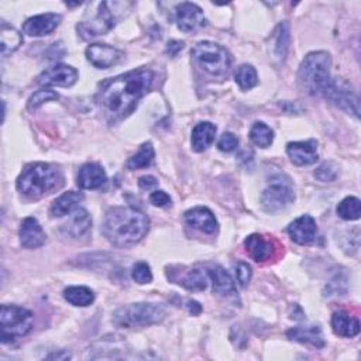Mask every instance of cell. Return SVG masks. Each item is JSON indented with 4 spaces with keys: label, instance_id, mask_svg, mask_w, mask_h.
<instances>
[{
    "label": "cell",
    "instance_id": "cell-1",
    "mask_svg": "<svg viewBox=\"0 0 361 361\" xmlns=\"http://www.w3.org/2000/svg\"><path fill=\"white\" fill-rule=\"evenodd\" d=\"M152 71L140 68L103 82L96 100L111 120H122L131 115L140 99L151 89Z\"/></svg>",
    "mask_w": 361,
    "mask_h": 361
},
{
    "label": "cell",
    "instance_id": "cell-2",
    "mask_svg": "<svg viewBox=\"0 0 361 361\" xmlns=\"http://www.w3.org/2000/svg\"><path fill=\"white\" fill-rule=\"evenodd\" d=\"M150 229V219L133 208H111L102 223V233L113 246L130 247L143 240Z\"/></svg>",
    "mask_w": 361,
    "mask_h": 361
},
{
    "label": "cell",
    "instance_id": "cell-3",
    "mask_svg": "<svg viewBox=\"0 0 361 361\" xmlns=\"http://www.w3.org/2000/svg\"><path fill=\"white\" fill-rule=\"evenodd\" d=\"M330 67L332 58L326 51H314L307 54L298 72L300 89L311 96L323 95L330 81Z\"/></svg>",
    "mask_w": 361,
    "mask_h": 361
},
{
    "label": "cell",
    "instance_id": "cell-4",
    "mask_svg": "<svg viewBox=\"0 0 361 361\" xmlns=\"http://www.w3.org/2000/svg\"><path fill=\"white\" fill-rule=\"evenodd\" d=\"M63 182L61 173L51 164L35 163L23 170L17 179V189L29 198H41L58 188Z\"/></svg>",
    "mask_w": 361,
    "mask_h": 361
},
{
    "label": "cell",
    "instance_id": "cell-5",
    "mask_svg": "<svg viewBox=\"0 0 361 361\" xmlns=\"http://www.w3.org/2000/svg\"><path fill=\"white\" fill-rule=\"evenodd\" d=\"M166 315L167 312L161 305L138 302L120 306L113 314V323L123 329H140L161 323Z\"/></svg>",
    "mask_w": 361,
    "mask_h": 361
},
{
    "label": "cell",
    "instance_id": "cell-6",
    "mask_svg": "<svg viewBox=\"0 0 361 361\" xmlns=\"http://www.w3.org/2000/svg\"><path fill=\"white\" fill-rule=\"evenodd\" d=\"M191 56L193 61L204 71L211 75L219 77L225 75L232 64L230 54L227 49L219 44L211 41H200L198 42L192 51Z\"/></svg>",
    "mask_w": 361,
    "mask_h": 361
},
{
    "label": "cell",
    "instance_id": "cell-7",
    "mask_svg": "<svg viewBox=\"0 0 361 361\" xmlns=\"http://www.w3.org/2000/svg\"><path fill=\"white\" fill-rule=\"evenodd\" d=\"M34 323V316L26 307L16 305H2L0 307V329H2V343H10L24 337Z\"/></svg>",
    "mask_w": 361,
    "mask_h": 361
},
{
    "label": "cell",
    "instance_id": "cell-8",
    "mask_svg": "<svg viewBox=\"0 0 361 361\" xmlns=\"http://www.w3.org/2000/svg\"><path fill=\"white\" fill-rule=\"evenodd\" d=\"M119 2L109 3V2H100L97 3V12L89 17V20H83L78 24V33L82 35V38H93L97 35L106 34L111 31L118 20L116 8Z\"/></svg>",
    "mask_w": 361,
    "mask_h": 361
},
{
    "label": "cell",
    "instance_id": "cell-9",
    "mask_svg": "<svg viewBox=\"0 0 361 361\" xmlns=\"http://www.w3.org/2000/svg\"><path fill=\"white\" fill-rule=\"evenodd\" d=\"M325 97L337 106L339 109L344 111L348 115H353L355 119L360 116V99L353 89V86L343 78H330L325 92Z\"/></svg>",
    "mask_w": 361,
    "mask_h": 361
},
{
    "label": "cell",
    "instance_id": "cell-10",
    "mask_svg": "<svg viewBox=\"0 0 361 361\" xmlns=\"http://www.w3.org/2000/svg\"><path fill=\"white\" fill-rule=\"evenodd\" d=\"M294 199L295 193L291 184L277 179L262 193V206L266 212L277 214L288 208Z\"/></svg>",
    "mask_w": 361,
    "mask_h": 361
},
{
    "label": "cell",
    "instance_id": "cell-11",
    "mask_svg": "<svg viewBox=\"0 0 361 361\" xmlns=\"http://www.w3.org/2000/svg\"><path fill=\"white\" fill-rule=\"evenodd\" d=\"M85 54L88 61L99 70H108L122 60L120 51L108 44H90Z\"/></svg>",
    "mask_w": 361,
    "mask_h": 361
},
{
    "label": "cell",
    "instance_id": "cell-12",
    "mask_svg": "<svg viewBox=\"0 0 361 361\" xmlns=\"http://www.w3.org/2000/svg\"><path fill=\"white\" fill-rule=\"evenodd\" d=\"M78 81V71L70 65H54L37 77V83L42 86H64L70 88Z\"/></svg>",
    "mask_w": 361,
    "mask_h": 361
},
{
    "label": "cell",
    "instance_id": "cell-13",
    "mask_svg": "<svg viewBox=\"0 0 361 361\" xmlns=\"http://www.w3.org/2000/svg\"><path fill=\"white\" fill-rule=\"evenodd\" d=\"M175 22L178 29L184 33H192L200 29L202 26H204L206 23L202 9L195 3H189V2H184L177 6Z\"/></svg>",
    "mask_w": 361,
    "mask_h": 361
},
{
    "label": "cell",
    "instance_id": "cell-14",
    "mask_svg": "<svg viewBox=\"0 0 361 361\" xmlns=\"http://www.w3.org/2000/svg\"><path fill=\"white\" fill-rule=\"evenodd\" d=\"M287 152L291 161L298 167L312 166L318 161V141L307 140V141H295L287 145Z\"/></svg>",
    "mask_w": 361,
    "mask_h": 361
},
{
    "label": "cell",
    "instance_id": "cell-15",
    "mask_svg": "<svg viewBox=\"0 0 361 361\" xmlns=\"http://www.w3.org/2000/svg\"><path fill=\"white\" fill-rule=\"evenodd\" d=\"M61 23V16L56 13H45L30 17L23 24L24 34L30 37H42L53 33Z\"/></svg>",
    "mask_w": 361,
    "mask_h": 361
},
{
    "label": "cell",
    "instance_id": "cell-16",
    "mask_svg": "<svg viewBox=\"0 0 361 361\" xmlns=\"http://www.w3.org/2000/svg\"><path fill=\"white\" fill-rule=\"evenodd\" d=\"M316 233H318L316 222L309 215H303L298 218L288 226V234L296 244L300 246L311 244L315 240Z\"/></svg>",
    "mask_w": 361,
    "mask_h": 361
},
{
    "label": "cell",
    "instance_id": "cell-17",
    "mask_svg": "<svg viewBox=\"0 0 361 361\" xmlns=\"http://www.w3.org/2000/svg\"><path fill=\"white\" fill-rule=\"evenodd\" d=\"M185 222L206 234H214L218 230V220L215 215L208 209L199 206V208H193L185 214Z\"/></svg>",
    "mask_w": 361,
    "mask_h": 361
},
{
    "label": "cell",
    "instance_id": "cell-18",
    "mask_svg": "<svg viewBox=\"0 0 361 361\" xmlns=\"http://www.w3.org/2000/svg\"><path fill=\"white\" fill-rule=\"evenodd\" d=\"M106 181L108 177L105 170L96 163H88L82 166L77 177V184L82 189H99L106 184Z\"/></svg>",
    "mask_w": 361,
    "mask_h": 361
},
{
    "label": "cell",
    "instance_id": "cell-19",
    "mask_svg": "<svg viewBox=\"0 0 361 361\" xmlns=\"http://www.w3.org/2000/svg\"><path fill=\"white\" fill-rule=\"evenodd\" d=\"M20 243L24 248H38L45 243V233L35 218H26L20 226Z\"/></svg>",
    "mask_w": 361,
    "mask_h": 361
},
{
    "label": "cell",
    "instance_id": "cell-20",
    "mask_svg": "<svg viewBox=\"0 0 361 361\" xmlns=\"http://www.w3.org/2000/svg\"><path fill=\"white\" fill-rule=\"evenodd\" d=\"M244 247L251 259L257 263H263L271 259L274 247L271 240L262 234H251L244 240Z\"/></svg>",
    "mask_w": 361,
    "mask_h": 361
},
{
    "label": "cell",
    "instance_id": "cell-21",
    "mask_svg": "<svg viewBox=\"0 0 361 361\" xmlns=\"http://www.w3.org/2000/svg\"><path fill=\"white\" fill-rule=\"evenodd\" d=\"M83 200V195L81 192L70 191L57 198L49 208V214L53 218H63L65 215L74 214L79 203Z\"/></svg>",
    "mask_w": 361,
    "mask_h": 361
},
{
    "label": "cell",
    "instance_id": "cell-22",
    "mask_svg": "<svg viewBox=\"0 0 361 361\" xmlns=\"http://www.w3.org/2000/svg\"><path fill=\"white\" fill-rule=\"evenodd\" d=\"M287 337L289 340L302 343V344H311L314 347L322 348L325 346V339L322 335V330L319 326H298L294 329H289L287 332Z\"/></svg>",
    "mask_w": 361,
    "mask_h": 361
},
{
    "label": "cell",
    "instance_id": "cell-23",
    "mask_svg": "<svg viewBox=\"0 0 361 361\" xmlns=\"http://www.w3.org/2000/svg\"><path fill=\"white\" fill-rule=\"evenodd\" d=\"M92 227V219L85 209H77L70 220L61 227L63 233L72 239H81L89 233Z\"/></svg>",
    "mask_w": 361,
    "mask_h": 361
},
{
    "label": "cell",
    "instance_id": "cell-24",
    "mask_svg": "<svg viewBox=\"0 0 361 361\" xmlns=\"http://www.w3.org/2000/svg\"><path fill=\"white\" fill-rule=\"evenodd\" d=\"M216 131H218L216 126L212 125L211 122L198 123L192 130V137H191L192 148L196 152H202L206 148H209L215 141Z\"/></svg>",
    "mask_w": 361,
    "mask_h": 361
},
{
    "label": "cell",
    "instance_id": "cell-25",
    "mask_svg": "<svg viewBox=\"0 0 361 361\" xmlns=\"http://www.w3.org/2000/svg\"><path fill=\"white\" fill-rule=\"evenodd\" d=\"M332 329L337 336L355 337L360 333V322L347 312L339 311L332 316Z\"/></svg>",
    "mask_w": 361,
    "mask_h": 361
},
{
    "label": "cell",
    "instance_id": "cell-26",
    "mask_svg": "<svg viewBox=\"0 0 361 361\" xmlns=\"http://www.w3.org/2000/svg\"><path fill=\"white\" fill-rule=\"evenodd\" d=\"M208 275L214 284V291L216 294H219L222 296H230V295L236 294L234 282L223 267H220V266L214 267L212 270L208 271Z\"/></svg>",
    "mask_w": 361,
    "mask_h": 361
},
{
    "label": "cell",
    "instance_id": "cell-27",
    "mask_svg": "<svg viewBox=\"0 0 361 361\" xmlns=\"http://www.w3.org/2000/svg\"><path fill=\"white\" fill-rule=\"evenodd\" d=\"M178 278H174V281H177V284L182 285L184 288L189 289V291H203L208 287V278L209 275L204 274L200 270H188L184 271L182 275L178 274Z\"/></svg>",
    "mask_w": 361,
    "mask_h": 361
},
{
    "label": "cell",
    "instance_id": "cell-28",
    "mask_svg": "<svg viewBox=\"0 0 361 361\" xmlns=\"http://www.w3.org/2000/svg\"><path fill=\"white\" fill-rule=\"evenodd\" d=\"M22 42H23L22 34L16 29L3 23L2 30H0V45H2V56L8 57L9 54L15 53V51L22 45Z\"/></svg>",
    "mask_w": 361,
    "mask_h": 361
},
{
    "label": "cell",
    "instance_id": "cell-29",
    "mask_svg": "<svg viewBox=\"0 0 361 361\" xmlns=\"http://www.w3.org/2000/svg\"><path fill=\"white\" fill-rule=\"evenodd\" d=\"M273 40H274V56L284 61L287 54H288V48H289V26L287 22H282L277 26L274 34H273Z\"/></svg>",
    "mask_w": 361,
    "mask_h": 361
},
{
    "label": "cell",
    "instance_id": "cell-30",
    "mask_svg": "<svg viewBox=\"0 0 361 361\" xmlns=\"http://www.w3.org/2000/svg\"><path fill=\"white\" fill-rule=\"evenodd\" d=\"M154 156H156V152H154V147L151 143H144L141 144L140 150L131 156L127 161V167L129 170H141V168H147L151 166V163L154 161Z\"/></svg>",
    "mask_w": 361,
    "mask_h": 361
},
{
    "label": "cell",
    "instance_id": "cell-31",
    "mask_svg": "<svg viewBox=\"0 0 361 361\" xmlns=\"http://www.w3.org/2000/svg\"><path fill=\"white\" fill-rule=\"evenodd\" d=\"M64 298L74 306H89L95 300V294L88 287H70L64 291Z\"/></svg>",
    "mask_w": 361,
    "mask_h": 361
},
{
    "label": "cell",
    "instance_id": "cell-32",
    "mask_svg": "<svg viewBox=\"0 0 361 361\" xmlns=\"http://www.w3.org/2000/svg\"><path fill=\"white\" fill-rule=\"evenodd\" d=\"M250 140L262 148H267L274 141V131L263 122H255L250 130Z\"/></svg>",
    "mask_w": 361,
    "mask_h": 361
},
{
    "label": "cell",
    "instance_id": "cell-33",
    "mask_svg": "<svg viewBox=\"0 0 361 361\" xmlns=\"http://www.w3.org/2000/svg\"><path fill=\"white\" fill-rule=\"evenodd\" d=\"M337 215L343 220H357L361 215V202L355 196H347L337 206Z\"/></svg>",
    "mask_w": 361,
    "mask_h": 361
},
{
    "label": "cell",
    "instance_id": "cell-34",
    "mask_svg": "<svg viewBox=\"0 0 361 361\" xmlns=\"http://www.w3.org/2000/svg\"><path fill=\"white\" fill-rule=\"evenodd\" d=\"M236 78V83L240 86V89L243 90H248L252 89L257 83H259V77H257V71L254 70V67L244 64L240 65L234 74Z\"/></svg>",
    "mask_w": 361,
    "mask_h": 361
},
{
    "label": "cell",
    "instance_id": "cell-35",
    "mask_svg": "<svg viewBox=\"0 0 361 361\" xmlns=\"http://www.w3.org/2000/svg\"><path fill=\"white\" fill-rule=\"evenodd\" d=\"M58 99V95L51 90V89H41V90H37L30 99H29V103H27V108L29 111H35L38 109L41 105H44L45 102H51V100H57Z\"/></svg>",
    "mask_w": 361,
    "mask_h": 361
},
{
    "label": "cell",
    "instance_id": "cell-36",
    "mask_svg": "<svg viewBox=\"0 0 361 361\" xmlns=\"http://www.w3.org/2000/svg\"><path fill=\"white\" fill-rule=\"evenodd\" d=\"M339 175V168L335 163H323L315 171V177L322 182H333Z\"/></svg>",
    "mask_w": 361,
    "mask_h": 361
},
{
    "label": "cell",
    "instance_id": "cell-37",
    "mask_svg": "<svg viewBox=\"0 0 361 361\" xmlns=\"http://www.w3.org/2000/svg\"><path fill=\"white\" fill-rule=\"evenodd\" d=\"M131 277L133 280L140 284V285H144V284H150L152 281V273H151V268L147 263H137L134 267H133V271H131Z\"/></svg>",
    "mask_w": 361,
    "mask_h": 361
},
{
    "label": "cell",
    "instance_id": "cell-38",
    "mask_svg": "<svg viewBox=\"0 0 361 361\" xmlns=\"http://www.w3.org/2000/svg\"><path fill=\"white\" fill-rule=\"evenodd\" d=\"M233 270H234V275H236L237 282H239L241 287H247L248 282H250V280H251V275H252L250 266L246 264V263H243V262H240V263H236V264L233 266Z\"/></svg>",
    "mask_w": 361,
    "mask_h": 361
},
{
    "label": "cell",
    "instance_id": "cell-39",
    "mask_svg": "<svg viewBox=\"0 0 361 361\" xmlns=\"http://www.w3.org/2000/svg\"><path fill=\"white\" fill-rule=\"evenodd\" d=\"M218 147L223 152H232L239 147V138L233 133H223L218 143Z\"/></svg>",
    "mask_w": 361,
    "mask_h": 361
},
{
    "label": "cell",
    "instance_id": "cell-40",
    "mask_svg": "<svg viewBox=\"0 0 361 361\" xmlns=\"http://www.w3.org/2000/svg\"><path fill=\"white\" fill-rule=\"evenodd\" d=\"M150 202L154 206H159V208H166V206L171 204V198L164 191H156L150 195Z\"/></svg>",
    "mask_w": 361,
    "mask_h": 361
},
{
    "label": "cell",
    "instance_id": "cell-41",
    "mask_svg": "<svg viewBox=\"0 0 361 361\" xmlns=\"http://www.w3.org/2000/svg\"><path fill=\"white\" fill-rule=\"evenodd\" d=\"M138 186H140L141 189H144V191H151V189L159 186V181H157V178H154V177H151V175L141 177V178L138 179Z\"/></svg>",
    "mask_w": 361,
    "mask_h": 361
},
{
    "label": "cell",
    "instance_id": "cell-42",
    "mask_svg": "<svg viewBox=\"0 0 361 361\" xmlns=\"http://www.w3.org/2000/svg\"><path fill=\"white\" fill-rule=\"evenodd\" d=\"M184 42L182 41H170L168 45H167V54L170 57H177V54L179 53V51L184 48Z\"/></svg>",
    "mask_w": 361,
    "mask_h": 361
},
{
    "label": "cell",
    "instance_id": "cell-43",
    "mask_svg": "<svg viewBox=\"0 0 361 361\" xmlns=\"http://www.w3.org/2000/svg\"><path fill=\"white\" fill-rule=\"evenodd\" d=\"M186 307L189 309V312L193 314V315H199L200 311H202V306L196 300H192V299L186 300Z\"/></svg>",
    "mask_w": 361,
    "mask_h": 361
},
{
    "label": "cell",
    "instance_id": "cell-44",
    "mask_svg": "<svg viewBox=\"0 0 361 361\" xmlns=\"http://www.w3.org/2000/svg\"><path fill=\"white\" fill-rule=\"evenodd\" d=\"M70 357H71L70 354H63V355H60V354H57V353H56V354H51V355H48L47 358H49V360H51V358H57V360H67V358H70Z\"/></svg>",
    "mask_w": 361,
    "mask_h": 361
}]
</instances>
